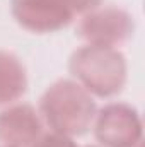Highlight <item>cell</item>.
I'll return each mask as SVG.
<instances>
[{"label": "cell", "instance_id": "obj_5", "mask_svg": "<svg viewBox=\"0 0 145 147\" xmlns=\"http://www.w3.org/2000/svg\"><path fill=\"white\" fill-rule=\"evenodd\" d=\"M10 12L22 29L36 34L60 31L77 21L62 0H12Z\"/></svg>", "mask_w": 145, "mask_h": 147}, {"label": "cell", "instance_id": "obj_7", "mask_svg": "<svg viewBox=\"0 0 145 147\" xmlns=\"http://www.w3.org/2000/svg\"><path fill=\"white\" fill-rule=\"evenodd\" d=\"M28 91V72L17 55L0 50V110L19 103Z\"/></svg>", "mask_w": 145, "mask_h": 147}, {"label": "cell", "instance_id": "obj_2", "mask_svg": "<svg viewBox=\"0 0 145 147\" xmlns=\"http://www.w3.org/2000/svg\"><path fill=\"white\" fill-rule=\"evenodd\" d=\"M68 72L89 94L108 99L123 91L128 63L119 48L82 45L70 55Z\"/></svg>", "mask_w": 145, "mask_h": 147}, {"label": "cell", "instance_id": "obj_12", "mask_svg": "<svg viewBox=\"0 0 145 147\" xmlns=\"http://www.w3.org/2000/svg\"><path fill=\"white\" fill-rule=\"evenodd\" d=\"M138 147H142V146H138Z\"/></svg>", "mask_w": 145, "mask_h": 147}, {"label": "cell", "instance_id": "obj_10", "mask_svg": "<svg viewBox=\"0 0 145 147\" xmlns=\"http://www.w3.org/2000/svg\"><path fill=\"white\" fill-rule=\"evenodd\" d=\"M87 147H101V146H87Z\"/></svg>", "mask_w": 145, "mask_h": 147}, {"label": "cell", "instance_id": "obj_6", "mask_svg": "<svg viewBox=\"0 0 145 147\" xmlns=\"http://www.w3.org/2000/svg\"><path fill=\"white\" fill-rule=\"evenodd\" d=\"M43 120L38 108L28 103H14L0 110V146L31 147L43 135Z\"/></svg>", "mask_w": 145, "mask_h": 147}, {"label": "cell", "instance_id": "obj_1", "mask_svg": "<svg viewBox=\"0 0 145 147\" xmlns=\"http://www.w3.org/2000/svg\"><path fill=\"white\" fill-rule=\"evenodd\" d=\"M38 113L51 134L75 140L92 128L97 105L94 96L79 82L73 79H60L48 86L39 98Z\"/></svg>", "mask_w": 145, "mask_h": 147}, {"label": "cell", "instance_id": "obj_3", "mask_svg": "<svg viewBox=\"0 0 145 147\" xmlns=\"http://www.w3.org/2000/svg\"><path fill=\"white\" fill-rule=\"evenodd\" d=\"M135 33L133 16L118 5H99L80 16L75 24V34L85 45L123 46Z\"/></svg>", "mask_w": 145, "mask_h": 147}, {"label": "cell", "instance_id": "obj_9", "mask_svg": "<svg viewBox=\"0 0 145 147\" xmlns=\"http://www.w3.org/2000/svg\"><path fill=\"white\" fill-rule=\"evenodd\" d=\"M70 10L73 12V16L79 19L80 16L97 9L99 5H103V0H62Z\"/></svg>", "mask_w": 145, "mask_h": 147}, {"label": "cell", "instance_id": "obj_8", "mask_svg": "<svg viewBox=\"0 0 145 147\" xmlns=\"http://www.w3.org/2000/svg\"><path fill=\"white\" fill-rule=\"evenodd\" d=\"M31 147H79V146L75 144L73 139L48 132V134H43Z\"/></svg>", "mask_w": 145, "mask_h": 147}, {"label": "cell", "instance_id": "obj_4", "mask_svg": "<svg viewBox=\"0 0 145 147\" xmlns=\"http://www.w3.org/2000/svg\"><path fill=\"white\" fill-rule=\"evenodd\" d=\"M92 130L101 147L142 146L140 115L126 103H108L97 110Z\"/></svg>", "mask_w": 145, "mask_h": 147}, {"label": "cell", "instance_id": "obj_11", "mask_svg": "<svg viewBox=\"0 0 145 147\" xmlns=\"http://www.w3.org/2000/svg\"><path fill=\"white\" fill-rule=\"evenodd\" d=\"M0 147H3V146H0Z\"/></svg>", "mask_w": 145, "mask_h": 147}]
</instances>
